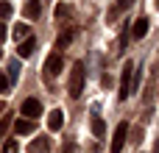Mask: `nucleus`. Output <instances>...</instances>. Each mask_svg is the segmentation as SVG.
Listing matches in <instances>:
<instances>
[{"label": "nucleus", "instance_id": "obj_1", "mask_svg": "<svg viewBox=\"0 0 159 153\" xmlns=\"http://www.w3.org/2000/svg\"><path fill=\"white\" fill-rule=\"evenodd\" d=\"M61 67H64V59H61V53H56V50H53V53L45 59V70H42V72H45V84H48V86H50V84H53V78L61 72Z\"/></svg>", "mask_w": 159, "mask_h": 153}, {"label": "nucleus", "instance_id": "obj_2", "mask_svg": "<svg viewBox=\"0 0 159 153\" xmlns=\"http://www.w3.org/2000/svg\"><path fill=\"white\" fill-rule=\"evenodd\" d=\"M84 64L81 61H75L73 64V72H70V84H67V92H70V98H78L81 95V89H84Z\"/></svg>", "mask_w": 159, "mask_h": 153}, {"label": "nucleus", "instance_id": "obj_3", "mask_svg": "<svg viewBox=\"0 0 159 153\" xmlns=\"http://www.w3.org/2000/svg\"><path fill=\"white\" fill-rule=\"evenodd\" d=\"M131 78H134V61H126L123 75H120V100H126L131 95Z\"/></svg>", "mask_w": 159, "mask_h": 153}, {"label": "nucleus", "instance_id": "obj_4", "mask_svg": "<svg viewBox=\"0 0 159 153\" xmlns=\"http://www.w3.org/2000/svg\"><path fill=\"white\" fill-rule=\"evenodd\" d=\"M126 137H129V123L123 120V123L115 128V137H112V148H109V151H112V153H120V151H123V145H126Z\"/></svg>", "mask_w": 159, "mask_h": 153}, {"label": "nucleus", "instance_id": "obj_5", "mask_svg": "<svg viewBox=\"0 0 159 153\" xmlns=\"http://www.w3.org/2000/svg\"><path fill=\"white\" fill-rule=\"evenodd\" d=\"M39 114H42V103H39L36 98H28V100L22 103V117H25V120H36Z\"/></svg>", "mask_w": 159, "mask_h": 153}, {"label": "nucleus", "instance_id": "obj_6", "mask_svg": "<svg viewBox=\"0 0 159 153\" xmlns=\"http://www.w3.org/2000/svg\"><path fill=\"white\" fill-rule=\"evenodd\" d=\"M28 153H50V139H48L45 134L34 137V139H31V145H28Z\"/></svg>", "mask_w": 159, "mask_h": 153}, {"label": "nucleus", "instance_id": "obj_7", "mask_svg": "<svg viewBox=\"0 0 159 153\" xmlns=\"http://www.w3.org/2000/svg\"><path fill=\"white\" fill-rule=\"evenodd\" d=\"M73 39H75V31H73V28H64V31L59 33V39H56V45H53V50H56V53H61Z\"/></svg>", "mask_w": 159, "mask_h": 153}, {"label": "nucleus", "instance_id": "obj_8", "mask_svg": "<svg viewBox=\"0 0 159 153\" xmlns=\"http://www.w3.org/2000/svg\"><path fill=\"white\" fill-rule=\"evenodd\" d=\"M48 128H50V131H61V128H64V111H61V109H53V111L48 114Z\"/></svg>", "mask_w": 159, "mask_h": 153}, {"label": "nucleus", "instance_id": "obj_9", "mask_svg": "<svg viewBox=\"0 0 159 153\" xmlns=\"http://www.w3.org/2000/svg\"><path fill=\"white\" fill-rule=\"evenodd\" d=\"M148 28H151L148 17H140V20H134V25H131V36H134V39H143V36L148 33Z\"/></svg>", "mask_w": 159, "mask_h": 153}, {"label": "nucleus", "instance_id": "obj_10", "mask_svg": "<svg viewBox=\"0 0 159 153\" xmlns=\"http://www.w3.org/2000/svg\"><path fill=\"white\" fill-rule=\"evenodd\" d=\"M34 50H36V39H34V36L22 39V42H20V47H17L20 59H28V56H34Z\"/></svg>", "mask_w": 159, "mask_h": 153}, {"label": "nucleus", "instance_id": "obj_11", "mask_svg": "<svg viewBox=\"0 0 159 153\" xmlns=\"http://www.w3.org/2000/svg\"><path fill=\"white\" fill-rule=\"evenodd\" d=\"M39 11H42V8H39V0H28V3H25V8H22L25 20H36V17H39Z\"/></svg>", "mask_w": 159, "mask_h": 153}, {"label": "nucleus", "instance_id": "obj_12", "mask_svg": "<svg viewBox=\"0 0 159 153\" xmlns=\"http://www.w3.org/2000/svg\"><path fill=\"white\" fill-rule=\"evenodd\" d=\"M14 131L22 134V137H25V134H34V120H25V117L17 120V123H14Z\"/></svg>", "mask_w": 159, "mask_h": 153}, {"label": "nucleus", "instance_id": "obj_13", "mask_svg": "<svg viewBox=\"0 0 159 153\" xmlns=\"http://www.w3.org/2000/svg\"><path fill=\"white\" fill-rule=\"evenodd\" d=\"M28 36H31L28 22H17V25H14V39H17V42H22V39H28Z\"/></svg>", "mask_w": 159, "mask_h": 153}, {"label": "nucleus", "instance_id": "obj_14", "mask_svg": "<svg viewBox=\"0 0 159 153\" xmlns=\"http://www.w3.org/2000/svg\"><path fill=\"white\" fill-rule=\"evenodd\" d=\"M56 17H59V20H70V17H73L70 3H59V6H56Z\"/></svg>", "mask_w": 159, "mask_h": 153}, {"label": "nucleus", "instance_id": "obj_15", "mask_svg": "<svg viewBox=\"0 0 159 153\" xmlns=\"http://www.w3.org/2000/svg\"><path fill=\"white\" fill-rule=\"evenodd\" d=\"M6 75H8V81L14 84V81L20 78V61H8V70H6Z\"/></svg>", "mask_w": 159, "mask_h": 153}, {"label": "nucleus", "instance_id": "obj_16", "mask_svg": "<svg viewBox=\"0 0 159 153\" xmlns=\"http://www.w3.org/2000/svg\"><path fill=\"white\" fill-rule=\"evenodd\" d=\"M92 134H95V137H103V134H106V123H103L101 117H92Z\"/></svg>", "mask_w": 159, "mask_h": 153}, {"label": "nucleus", "instance_id": "obj_17", "mask_svg": "<svg viewBox=\"0 0 159 153\" xmlns=\"http://www.w3.org/2000/svg\"><path fill=\"white\" fill-rule=\"evenodd\" d=\"M3 153H20V145H17L14 139H6V145H3Z\"/></svg>", "mask_w": 159, "mask_h": 153}, {"label": "nucleus", "instance_id": "obj_18", "mask_svg": "<svg viewBox=\"0 0 159 153\" xmlns=\"http://www.w3.org/2000/svg\"><path fill=\"white\" fill-rule=\"evenodd\" d=\"M8 128H11V117H3V120H0V142H3V137H6Z\"/></svg>", "mask_w": 159, "mask_h": 153}, {"label": "nucleus", "instance_id": "obj_19", "mask_svg": "<svg viewBox=\"0 0 159 153\" xmlns=\"http://www.w3.org/2000/svg\"><path fill=\"white\" fill-rule=\"evenodd\" d=\"M11 3H0V20H6V17H11Z\"/></svg>", "mask_w": 159, "mask_h": 153}, {"label": "nucleus", "instance_id": "obj_20", "mask_svg": "<svg viewBox=\"0 0 159 153\" xmlns=\"http://www.w3.org/2000/svg\"><path fill=\"white\" fill-rule=\"evenodd\" d=\"M8 84H11V81H8V75H6V72H0V92H6V89H8Z\"/></svg>", "mask_w": 159, "mask_h": 153}, {"label": "nucleus", "instance_id": "obj_21", "mask_svg": "<svg viewBox=\"0 0 159 153\" xmlns=\"http://www.w3.org/2000/svg\"><path fill=\"white\" fill-rule=\"evenodd\" d=\"M61 153H75V142H73V139H67V142H64V148H61Z\"/></svg>", "mask_w": 159, "mask_h": 153}, {"label": "nucleus", "instance_id": "obj_22", "mask_svg": "<svg viewBox=\"0 0 159 153\" xmlns=\"http://www.w3.org/2000/svg\"><path fill=\"white\" fill-rule=\"evenodd\" d=\"M6 36H8V31H6V25H3V22H0V42H3V39H6Z\"/></svg>", "mask_w": 159, "mask_h": 153}, {"label": "nucleus", "instance_id": "obj_23", "mask_svg": "<svg viewBox=\"0 0 159 153\" xmlns=\"http://www.w3.org/2000/svg\"><path fill=\"white\" fill-rule=\"evenodd\" d=\"M117 3H120V6H123V8H129V6H131V3H134V0H117Z\"/></svg>", "mask_w": 159, "mask_h": 153}, {"label": "nucleus", "instance_id": "obj_24", "mask_svg": "<svg viewBox=\"0 0 159 153\" xmlns=\"http://www.w3.org/2000/svg\"><path fill=\"white\" fill-rule=\"evenodd\" d=\"M0 111H3V100H0Z\"/></svg>", "mask_w": 159, "mask_h": 153}, {"label": "nucleus", "instance_id": "obj_25", "mask_svg": "<svg viewBox=\"0 0 159 153\" xmlns=\"http://www.w3.org/2000/svg\"><path fill=\"white\" fill-rule=\"evenodd\" d=\"M157 8H159V0H157Z\"/></svg>", "mask_w": 159, "mask_h": 153}, {"label": "nucleus", "instance_id": "obj_26", "mask_svg": "<svg viewBox=\"0 0 159 153\" xmlns=\"http://www.w3.org/2000/svg\"><path fill=\"white\" fill-rule=\"evenodd\" d=\"M0 56H3V50H0Z\"/></svg>", "mask_w": 159, "mask_h": 153}]
</instances>
